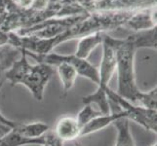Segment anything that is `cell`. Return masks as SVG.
Returning a JSON list of instances; mask_svg holds the SVG:
<instances>
[{"instance_id": "13", "label": "cell", "mask_w": 157, "mask_h": 146, "mask_svg": "<svg viewBox=\"0 0 157 146\" xmlns=\"http://www.w3.org/2000/svg\"><path fill=\"white\" fill-rule=\"evenodd\" d=\"M56 67H57L59 77L61 79V82L63 85V94L66 95L74 87L75 81H76V78L78 76L77 71L71 64H69L68 62H62L58 63Z\"/></svg>"}, {"instance_id": "7", "label": "cell", "mask_w": 157, "mask_h": 146, "mask_svg": "<svg viewBox=\"0 0 157 146\" xmlns=\"http://www.w3.org/2000/svg\"><path fill=\"white\" fill-rule=\"evenodd\" d=\"M110 104V112L108 114H101L98 117L93 119L87 125L81 129V137L89 136V134L98 133L106 127L113 125L119 119H123L128 117V113L124 110H121L116 104L109 101Z\"/></svg>"}, {"instance_id": "10", "label": "cell", "mask_w": 157, "mask_h": 146, "mask_svg": "<svg viewBox=\"0 0 157 146\" xmlns=\"http://www.w3.org/2000/svg\"><path fill=\"white\" fill-rule=\"evenodd\" d=\"M19 134L21 137L32 140L45 143V134L50 129L49 125L43 122H32V123H18L14 127Z\"/></svg>"}, {"instance_id": "8", "label": "cell", "mask_w": 157, "mask_h": 146, "mask_svg": "<svg viewBox=\"0 0 157 146\" xmlns=\"http://www.w3.org/2000/svg\"><path fill=\"white\" fill-rule=\"evenodd\" d=\"M54 133L64 143L76 141L81 137V127L73 116H63L56 123Z\"/></svg>"}, {"instance_id": "14", "label": "cell", "mask_w": 157, "mask_h": 146, "mask_svg": "<svg viewBox=\"0 0 157 146\" xmlns=\"http://www.w3.org/2000/svg\"><path fill=\"white\" fill-rule=\"evenodd\" d=\"M156 35H157V29L155 26V28L150 29L133 32L129 36L138 49L150 48L153 49V50H156V45H157Z\"/></svg>"}, {"instance_id": "16", "label": "cell", "mask_w": 157, "mask_h": 146, "mask_svg": "<svg viewBox=\"0 0 157 146\" xmlns=\"http://www.w3.org/2000/svg\"><path fill=\"white\" fill-rule=\"evenodd\" d=\"M101 114L102 113L100 110H98V108L94 106L93 104H83L82 109L79 111V113L75 118H76L78 124L80 125L81 129H82L89 122L93 120V119Z\"/></svg>"}, {"instance_id": "19", "label": "cell", "mask_w": 157, "mask_h": 146, "mask_svg": "<svg viewBox=\"0 0 157 146\" xmlns=\"http://www.w3.org/2000/svg\"><path fill=\"white\" fill-rule=\"evenodd\" d=\"M9 44V35L8 32H5L0 29V47Z\"/></svg>"}, {"instance_id": "21", "label": "cell", "mask_w": 157, "mask_h": 146, "mask_svg": "<svg viewBox=\"0 0 157 146\" xmlns=\"http://www.w3.org/2000/svg\"><path fill=\"white\" fill-rule=\"evenodd\" d=\"M151 146H157V143L155 142V143H153V144H152V145H151Z\"/></svg>"}, {"instance_id": "17", "label": "cell", "mask_w": 157, "mask_h": 146, "mask_svg": "<svg viewBox=\"0 0 157 146\" xmlns=\"http://www.w3.org/2000/svg\"><path fill=\"white\" fill-rule=\"evenodd\" d=\"M156 95H157L156 86L147 92L140 91L135 104L140 105L144 108H147V109L156 110V96H157Z\"/></svg>"}, {"instance_id": "2", "label": "cell", "mask_w": 157, "mask_h": 146, "mask_svg": "<svg viewBox=\"0 0 157 146\" xmlns=\"http://www.w3.org/2000/svg\"><path fill=\"white\" fill-rule=\"evenodd\" d=\"M116 50V70L117 91L116 93L135 104L140 93L135 74V57L138 48L128 35L125 38H114Z\"/></svg>"}, {"instance_id": "18", "label": "cell", "mask_w": 157, "mask_h": 146, "mask_svg": "<svg viewBox=\"0 0 157 146\" xmlns=\"http://www.w3.org/2000/svg\"><path fill=\"white\" fill-rule=\"evenodd\" d=\"M5 82H6V81H2V82H0V89L2 88V86H3V84ZM0 124H2V125H5V126H8V127L13 129L18 124V122H15V121L10 120V119H8V118L5 117L4 115H2L1 112H0Z\"/></svg>"}, {"instance_id": "6", "label": "cell", "mask_w": 157, "mask_h": 146, "mask_svg": "<svg viewBox=\"0 0 157 146\" xmlns=\"http://www.w3.org/2000/svg\"><path fill=\"white\" fill-rule=\"evenodd\" d=\"M156 7V0H94L85 6L87 12L140 11Z\"/></svg>"}, {"instance_id": "12", "label": "cell", "mask_w": 157, "mask_h": 146, "mask_svg": "<svg viewBox=\"0 0 157 146\" xmlns=\"http://www.w3.org/2000/svg\"><path fill=\"white\" fill-rule=\"evenodd\" d=\"M23 51L11 44L0 47V82L5 81V74L14 62L21 58Z\"/></svg>"}, {"instance_id": "4", "label": "cell", "mask_w": 157, "mask_h": 146, "mask_svg": "<svg viewBox=\"0 0 157 146\" xmlns=\"http://www.w3.org/2000/svg\"><path fill=\"white\" fill-rule=\"evenodd\" d=\"M26 57H30L37 62L39 63H45L51 66H56L58 63L62 62H68L69 64L75 68L77 71V74L79 76L88 79L94 84H99V72L98 68L95 66H93L91 62H89L87 59L79 58L76 56L72 54V55H61V54L57 53H48L45 55H36V54L28 53L25 52Z\"/></svg>"}, {"instance_id": "15", "label": "cell", "mask_w": 157, "mask_h": 146, "mask_svg": "<svg viewBox=\"0 0 157 146\" xmlns=\"http://www.w3.org/2000/svg\"><path fill=\"white\" fill-rule=\"evenodd\" d=\"M113 125L117 129V137L114 146H136L130 129L129 120L126 118L119 119L113 123Z\"/></svg>"}, {"instance_id": "3", "label": "cell", "mask_w": 157, "mask_h": 146, "mask_svg": "<svg viewBox=\"0 0 157 146\" xmlns=\"http://www.w3.org/2000/svg\"><path fill=\"white\" fill-rule=\"evenodd\" d=\"M102 57L98 68L99 72V84L97 90L86 96L82 97L83 104H93L98 108L102 114H108L110 112V104L106 95V90L110 80L116 70V50L113 37L105 34L102 42Z\"/></svg>"}, {"instance_id": "22", "label": "cell", "mask_w": 157, "mask_h": 146, "mask_svg": "<svg viewBox=\"0 0 157 146\" xmlns=\"http://www.w3.org/2000/svg\"><path fill=\"white\" fill-rule=\"evenodd\" d=\"M41 146H47V145H45V144H44V145H41Z\"/></svg>"}, {"instance_id": "1", "label": "cell", "mask_w": 157, "mask_h": 146, "mask_svg": "<svg viewBox=\"0 0 157 146\" xmlns=\"http://www.w3.org/2000/svg\"><path fill=\"white\" fill-rule=\"evenodd\" d=\"M55 68L45 63L30 64L23 51L21 58L14 62L5 74V81L12 85H23L28 89L35 100L42 101L44 91L53 75Z\"/></svg>"}, {"instance_id": "5", "label": "cell", "mask_w": 157, "mask_h": 146, "mask_svg": "<svg viewBox=\"0 0 157 146\" xmlns=\"http://www.w3.org/2000/svg\"><path fill=\"white\" fill-rule=\"evenodd\" d=\"M106 95L108 100L112 103L116 104L121 110L128 113L127 120L133 121L139 124L147 131H150L156 133L157 131V112L156 110H150L144 108L140 105L134 104L131 101L125 99L119 95L115 91H112L110 88H107Z\"/></svg>"}, {"instance_id": "20", "label": "cell", "mask_w": 157, "mask_h": 146, "mask_svg": "<svg viewBox=\"0 0 157 146\" xmlns=\"http://www.w3.org/2000/svg\"><path fill=\"white\" fill-rule=\"evenodd\" d=\"M75 146H83V145L78 141H75Z\"/></svg>"}, {"instance_id": "9", "label": "cell", "mask_w": 157, "mask_h": 146, "mask_svg": "<svg viewBox=\"0 0 157 146\" xmlns=\"http://www.w3.org/2000/svg\"><path fill=\"white\" fill-rule=\"evenodd\" d=\"M156 26V7L151 9L140 10L135 12L128 20L125 28H128L133 32L147 30Z\"/></svg>"}, {"instance_id": "11", "label": "cell", "mask_w": 157, "mask_h": 146, "mask_svg": "<svg viewBox=\"0 0 157 146\" xmlns=\"http://www.w3.org/2000/svg\"><path fill=\"white\" fill-rule=\"evenodd\" d=\"M105 34L104 32H95L80 38L74 55L79 58L87 59L97 47L102 45Z\"/></svg>"}]
</instances>
